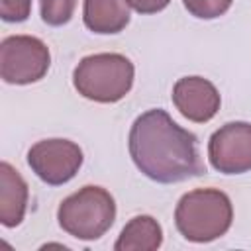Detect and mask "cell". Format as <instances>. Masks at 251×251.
Masks as SVG:
<instances>
[{"label": "cell", "mask_w": 251, "mask_h": 251, "mask_svg": "<svg viewBox=\"0 0 251 251\" xmlns=\"http://www.w3.org/2000/svg\"><path fill=\"white\" fill-rule=\"evenodd\" d=\"M127 147L135 167L161 184L182 182L206 173L196 135L180 127L161 108L147 110L135 118Z\"/></svg>", "instance_id": "6da1fadb"}, {"label": "cell", "mask_w": 251, "mask_h": 251, "mask_svg": "<svg viewBox=\"0 0 251 251\" xmlns=\"http://www.w3.org/2000/svg\"><path fill=\"white\" fill-rule=\"evenodd\" d=\"M231 222V200L218 188H194L182 194L175 208V226L192 243H208L226 235Z\"/></svg>", "instance_id": "7a4b0ae2"}, {"label": "cell", "mask_w": 251, "mask_h": 251, "mask_svg": "<svg viewBox=\"0 0 251 251\" xmlns=\"http://www.w3.org/2000/svg\"><path fill=\"white\" fill-rule=\"evenodd\" d=\"M133 63L122 53H94L78 61L73 71L76 92L100 104L122 100L133 86Z\"/></svg>", "instance_id": "3957f363"}, {"label": "cell", "mask_w": 251, "mask_h": 251, "mask_svg": "<svg viewBox=\"0 0 251 251\" xmlns=\"http://www.w3.org/2000/svg\"><path fill=\"white\" fill-rule=\"evenodd\" d=\"M57 220L69 235L82 241H94L114 226V196L102 186H82L59 204Z\"/></svg>", "instance_id": "277c9868"}, {"label": "cell", "mask_w": 251, "mask_h": 251, "mask_svg": "<svg viewBox=\"0 0 251 251\" xmlns=\"http://www.w3.org/2000/svg\"><path fill=\"white\" fill-rule=\"evenodd\" d=\"M51 65L49 47L33 35H8L0 43V76L8 84L41 80Z\"/></svg>", "instance_id": "5b68a950"}, {"label": "cell", "mask_w": 251, "mask_h": 251, "mask_svg": "<svg viewBox=\"0 0 251 251\" xmlns=\"http://www.w3.org/2000/svg\"><path fill=\"white\" fill-rule=\"evenodd\" d=\"M82 149L71 139H41L27 151L29 169L47 184L59 186L75 178L82 167Z\"/></svg>", "instance_id": "8992f818"}, {"label": "cell", "mask_w": 251, "mask_h": 251, "mask_svg": "<svg viewBox=\"0 0 251 251\" xmlns=\"http://www.w3.org/2000/svg\"><path fill=\"white\" fill-rule=\"evenodd\" d=\"M210 165L224 175H241L251 171V124L227 122L210 135Z\"/></svg>", "instance_id": "52a82bcc"}, {"label": "cell", "mask_w": 251, "mask_h": 251, "mask_svg": "<svg viewBox=\"0 0 251 251\" xmlns=\"http://www.w3.org/2000/svg\"><path fill=\"white\" fill-rule=\"evenodd\" d=\"M175 108L190 122L206 124L210 122L222 104L218 88L204 76H182L173 86Z\"/></svg>", "instance_id": "ba28073f"}, {"label": "cell", "mask_w": 251, "mask_h": 251, "mask_svg": "<svg viewBox=\"0 0 251 251\" xmlns=\"http://www.w3.org/2000/svg\"><path fill=\"white\" fill-rule=\"evenodd\" d=\"M27 182L6 161L0 163V224L16 227L22 224L27 210Z\"/></svg>", "instance_id": "9c48e42d"}, {"label": "cell", "mask_w": 251, "mask_h": 251, "mask_svg": "<svg viewBox=\"0 0 251 251\" xmlns=\"http://www.w3.org/2000/svg\"><path fill=\"white\" fill-rule=\"evenodd\" d=\"M82 22L94 33H120L129 24L126 0H84Z\"/></svg>", "instance_id": "30bf717a"}, {"label": "cell", "mask_w": 251, "mask_h": 251, "mask_svg": "<svg viewBox=\"0 0 251 251\" xmlns=\"http://www.w3.org/2000/svg\"><path fill=\"white\" fill-rule=\"evenodd\" d=\"M163 243V229L151 216L131 218L114 243L116 251H155Z\"/></svg>", "instance_id": "8fae6325"}, {"label": "cell", "mask_w": 251, "mask_h": 251, "mask_svg": "<svg viewBox=\"0 0 251 251\" xmlns=\"http://www.w3.org/2000/svg\"><path fill=\"white\" fill-rule=\"evenodd\" d=\"M76 8V0H39L41 20L47 25H65L71 22Z\"/></svg>", "instance_id": "7c38bea8"}, {"label": "cell", "mask_w": 251, "mask_h": 251, "mask_svg": "<svg viewBox=\"0 0 251 251\" xmlns=\"http://www.w3.org/2000/svg\"><path fill=\"white\" fill-rule=\"evenodd\" d=\"M184 8L200 20H216L220 16H224L229 8L233 0H182Z\"/></svg>", "instance_id": "4fadbf2b"}, {"label": "cell", "mask_w": 251, "mask_h": 251, "mask_svg": "<svg viewBox=\"0 0 251 251\" xmlns=\"http://www.w3.org/2000/svg\"><path fill=\"white\" fill-rule=\"evenodd\" d=\"M31 14V0H0V18L10 24L25 22Z\"/></svg>", "instance_id": "5bb4252c"}, {"label": "cell", "mask_w": 251, "mask_h": 251, "mask_svg": "<svg viewBox=\"0 0 251 251\" xmlns=\"http://www.w3.org/2000/svg\"><path fill=\"white\" fill-rule=\"evenodd\" d=\"M126 2L137 14H157L171 4V0H126Z\"/></svg>", "instance_id": "9a60e30c"}]
</instances>
